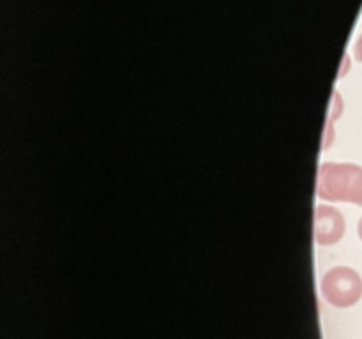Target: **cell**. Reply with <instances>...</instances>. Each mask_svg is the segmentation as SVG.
Listing matches in <instances>:
<instances>
[{
	"label": "cell",
	"mask_w": 362,
	"mask_h": 339,
	"mask_svg": "<svg viewBox=\"0 0 362 339\" xmlns=\"http://www.w3.org/2000/svg\"><path fill=\"white\" fill-rule=\"evenodd\" d=\"M317 193L327 201L362 205V166L352 162H324L318 172Z\"/></svg>",
	"instance_id": "cell-1"
},
{
	"label": "cell",
	"mask_w": 362,
	"mask_h": 339,
	"mask_svg": "<svg viewBox=\"0 0 362 339\" xmlns=\"http://www.w3.org/2000/svg\"><path fill=\"white\" fill-rule=\"evenodd\" d=\"M322 293L334 307H350L362 297V278L350 267H334L322 279Z\"/></svg>",
	"instance_id": "cell-2"
},
{
	"label": "cell",
	"mask_w": 362,
	"mask_h": 339,
	"mask_svg": "<svg viewBox=\"0 0 362 339\" xmlns=\"http://www.w3.org/2000/svg\"><path fill=\"white\" fill-rule=\"evenodd\" d=\"M345 218L329 205H318L315 212V240L320 246H332L345 235Z\"/></svg>",
	"instance_id": "cell-3"
},
{
	"label": "cell",
	"mask_w": 362,
	"mask_h": 339,
	"mask_svg": "<svg viewBox=\"0 0 362 339\" xmlns=\"http://www.w3.org/2000/svg\"><path fill=\"white\" fill-rule=\"evenodd\" d=\"M354 55H356V59L362 62V34L359 35V39H357L356 42V48H354Z\"/></svg>",
	"instance_id": "cell-4"
},
{
	"label": "cell",
	"mask_w": 362,
	"mask_h": 339,
	"mask_svg": "<svg viewBox=\"0 0 362 339\" xmlns=\"http://www.w3.org/2000/svg\"><path fill=\"white\" fill-rule=\"evenodd\" d=\"M357 235H359V239L362 240V218L359 219V222H357Z\"/></svg>",
	"instance_id": "cell-5"
}]
</instances>
